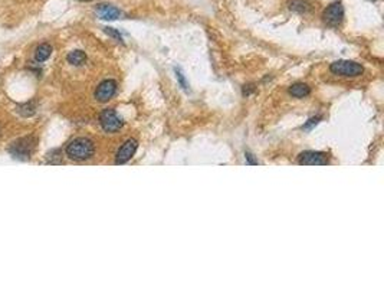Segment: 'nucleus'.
<instances>
[{
	"label": "nucleus",
	"instance_id": "f257e3e1",
	"mask_svg": "<svg viewBox=\"0 0 384 288\" xmlns=\"http://www.w3.org/2000/svg\"><path fill=\"white\" fill-rule=\"evenodd\" d=\"M66 152V156L71 158V160H75V161H84V160H88L94 156L95 153V146L94 143L89 140V138H85V137H78L74 138L65 149Z\"/></svg>",
	"mask_w": 384,
	"mask_h": 288
},
{
	"label": "nucleus",
	"instance_id": "f03ea898",
	"mask_svg": "<svg viewBox=\"0 0 384 288\" xmlns=\"http://www.w3.org/2000/svg\"><path fill=\"white\" fill-rule=\"evenodd\" d=\"M330 71L334 75L344 77V78H357L361 77L364 72V68L361 64H357L354 61H347V59H340L335 61L330 65Z\"/></svg>",
	"mask_w": 384,
	"mask_h": 288
},
{
	"label": "nucleus",
	"instance_id": "7ed1b4c3",
	"mask_svg": "<svg viewBox=\"0 0 384 288\" xmlns=\"http://www.w3.org/2000/svg\"><path fill=\"white\" fill-rule=\"evenodd\" d=\"M36 149V138L35 137H25L18 141H15L9 152L10 155L18 160H27L32 156L33 150Z\"/></svg>",
	"mask_w": 384,
	"mask_h": 288
},
{
	"label": "nucleus",
	"instance_id": "20e7f679",
	"mask_svg": "<svg viewBox=\"0 0 384 288\" xmlns=\"http://www.w3.org/2000/svg\"><path fill=\"white\" fill-rule=\"evenodd\" d=\"M322 21L327 26L338 27L344 21V7L341 1L331 3L324 12H322Z\"/></svg>",
	"mask_w": 384,
	"mask_h": 288
},
{
	"label": "nucleus",
	"instance_id": "39448f33",
	"mask_svg": "<svg viewBox=\"0 0 384 288\" xmlns=\"http://www.w3.org/2000/svg\"><path fill=\"white\" fill-rule=\"evenodd\" d=\"M100 123L105 133H115L123 127V120L117 115V112L112 108L104 110L100 115Z\"/></svg>",
	"mask_w": 384,
	"mask_h": 288
},
{
	"label": "nucleus",
	"instance_id": "423d86ee",
	"mask_svg": "<svg viewBox=\"0 0 384 288\" xmlns=\"http://www.w3.org/2000/svg\"><path fill=\"white\" fill-rule=\"evenodd\" d=\"M115 92H117V82L114 79H105L97 87L95 98L100 103H107L115 95Z\"/></svg>",
	"mask_w": 384,
	"mask_h": 288
},
{
	"label": "nucleus",
	"instance_id": "0eeeda50",
	"mask_svg": "<svg viewBox=\"0 0 384 288\" xmlns=\"http://www.w3.org/2000/svg\"><path fill=\"white\" fill-rule=\"evenodd\" d=\"M298 163L302 166H325L330 163V160L322 152H304L299 155Z\"/></svg>",
	"mask_w": 384,
	"mask_h": 288
},
{
	"label": "nucleus",
	"instance_id": "6e6552de",
	"mask_svg": "<svg viewBox=\"0 0 384 288\" xmlns=\"http://www.w3.org/2000/svg\"><path fill=\"white\" fill-rule=\"evenodd\" d=\"M137 147H138L137 140L128 138L127 141L118 149V152H117V155H115V163H117V164H124V163H127L128 160L135 155Z\"/></svg>",
	"mask_w": 384,
	"mask_h": 288
},
{
	"label": "nucleus",
	"instance_id": "1a4fd4ad",
	"mask_svg": "<svg viewBox=\"0 0 384 288\" xmlns=\"http://www.w3.org/2000/svg\"><path fill=\"white\" fill-rule=\"evenodd\" d=\"M97 13L104 21H115L123 16V12L111 4H100L97 7Z\"/></svg>",
	"mask_w": 384,
	"mask_h": 288
},
{
	"label": "nucleus",
	"instance_id": "9d476101",
	"mask_svg": "<svg viewBox=\"0 0 384 288\" xmlns=\"http://www.w3.org/2000/svg\"><path fill=\"white\" fill-rule=\"evenodd\" d=\"M288 9L295 12V13H299V15H305L311 12V4L305 1V0H288Z\"/></svg>",
	"mask_w": 384,
	"mask_h": 288
},
{
	"label": "nucleus",
	"instance_id": "9b49d317",
	"mask_svg": "<svg viewBox=\"0 0 384 288\" xmlns=\"http://www.w3.org/2000/svg\"><path fill=\"white\" fill-rule=\"evenodd\" d=\"M289 94L295 98H305L311 94V88L304 82H297L289 87Z\"/></svg>",
	"mask_w": 384,
	"mask_h": 288
},
{
	"label": "nucleus",
	"instance_id": "f8f14e48",
	"mask_svg": "<svg viewBox=\"0 0 384 288\" xmlns=\"http://www.w3.org/2000/svg\"><path fill=\"white\" fill-rule=\"evenodd\" d=\"M66 61H68L71 65H74V66H81V65H84V64L86 62V55H85L84 51L75 49V51L68 53Z\"/></svg>",
	"mask_w": 384,
	"mask_h": 288
},
{
	"label": "nucleus",
	"instance_id": "ddd939ff",
	"mask_svg": "<svg viewBox=\"0 0 384 288\" xmlns=\"http://www.w3.org/2000/svg\"><path fill=\"white\" fill-rule=\"evenodd\" d=\"M51 55H52L51 45H49V44H42V45H39V46L36 48L35 58H36V61H39V62H43V61H46V59H48Z\"/></svg>",
	"mask_w": 384,
	"mask_h": 288
},
{
	"label": "nucleus",
	"instance_id": "4468645a",
	"mask_svg": "<svg viewBox=\"0 0 384 288\" xmlns=\"http://www.w3.org/2000/svg\"><path fill=\"white\" fill-rule=\"evenodd\" d=\"M36 105H35V103H27V104H23L21 105V107H18V111L22 114V115H25V117H29V115H33L35 112H36Z\"/></svg>",
	"mask_w": 384,
	"mask_h": 288
},
{
	"label": "nucleus",
	"instance_id": "2eb2a0df",
	"mask_svg": "<svg viewBox=\"0 0 384 288\" xmlns=\"http://www.w3.org/2000/svg\"><path fill=\"white\" fill-rule=\"evenodd\" d=\"M104 32L107 33V35H109V36H112L117 42H123V36H121V33L117 30V29H114V27H104Z\"/></svg>",
	"mask_w": 384,
	"mask_h": 288
},
{
	"label": "nucleus",
	"instance_id": "dca6fc26",
	"mask_svg": "<svg viewBox=\"0 0 384 288\" xmlns=\"http://www.w3.org/2000/svg\"><path fill=\"white\" fill-rule=\"evenodd\" d=\"M174 72H176V78H177V81H179L180 87H181L184 91H187V89H189V85H187V82H186V78H184L183 72L180 71L179 68H174Z\"/></svg>",
	"mask_w": 384,
	"mask_h": 288
},
{
	"label": "nucleus",
	"instance_id": "f3484780",
	"mask_svg": "<svg viewBox=\"0 0 384 288\" xmlns=\"http://www.w3.org/2000/svg\"><path fill=\"white\" fill-rule=\"evenodd\" d=\"M320 120H321V115H317V117H312V118H309L307 123L304 124V130H311L314 126H317L318 123H320Z\"/></svg>",
	"mask_w": 384,
	"mask_h": 288
},
{
	"label": "nucleus",
	"instance_id": "a211bd4d",
	"mask_svg": "<svg viewBox=\"0 0 384 288\" xmlns=\"http://www.w3.org/2000/svg\"><path fill=\"white\" fill-rule=\"evenodd\" d=\"M246 161H248V164H257V160H255L254 155L249 153V152H246Z\"/></svg>",
	"mask_w": 384,
	"mask_h": 288
},
{
	"label": "nucleus",
	"instance_id": "6ab92c4d",
	"mask_svg": "<svg viewBox=\"0 0 384 288\" xmlns=\"http://www.w3.org/2000/svg\"><path fill=\"white\" fill-rule=\"evenodd\" d=\"M81 1H89V0H81Z\"/></svg>",
	"mask_w": 384,
	"mask_h": 288
}]
</instances>
